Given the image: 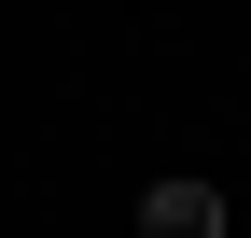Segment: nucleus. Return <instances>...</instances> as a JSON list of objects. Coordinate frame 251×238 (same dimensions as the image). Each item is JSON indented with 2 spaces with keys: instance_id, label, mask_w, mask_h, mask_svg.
<instances>
[{
  "instance_id": "obj_1",
  "label": "nucleus",
  "mask_w": 251,
  "mask_h": 238,
  "mask_svg": "<svg viewBox=\"0 0 251 238\" xmlns=\"http://www.w3.org/2000/svg\"><path fill=\"white\" fill-rule=\"evenodd\" d=\"M140 238H224V196L209 182H153L140 196Z\"/></svg>"
}]
</instances>
